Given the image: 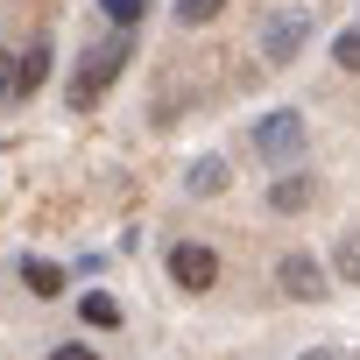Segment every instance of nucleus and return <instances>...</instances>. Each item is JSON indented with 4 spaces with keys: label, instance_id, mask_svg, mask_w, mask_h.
<instances>
[{
    "label": "nucleus",
    "instance_id": "obj_1",
    "mask_svg": "<svg viewBox=\"0 0 360 360\" xmlns=\"http://www.w3.org/2000/svg\"><path fill=\"white\" fill-rule=\"evenodd\" d=\"M304 148H311V120L297 106H276L269 120H255V155L262 162H297Z\"/></svg>",
    "mask_w": 360,
    "mask_h": 360
},
{
    "label": "nucleus",
    "instance_id": "obj_2",
    "mask_svg": "<svg viewBox=\"0 0 360 360\" xmlns=\"http://www.w3.org/2000/svg\"><path fill=\"white\" fill-rule=\"evenodd\" d=\"M304 43H311V8H276L262 22V64H297Z\"/></svg>",
    "mask_w": 360,
    "mask_h": 360
},
{
    "label": "nucleus",
    "instance_id": "obj_3",
    "mask_svg": "<svg viewBox=\"0 0 360 360\" xmlns=\"http://www.w3.org/2000/svg\"><path fill=\"white\" fill-rule=\"evenodd\" d=\"M120 64H127V36H113L106 50H92V57H85V78L71 85V106H92V99L113 85V71H120Z\"/></svg>",
    "mask_w": 360,
    "mask_h": 360
},
{
    "label": "nucleus",
    "instance_id": "obj_4",
    "mask_svg": "<svg viewBox=\"0 0 360 360\" xmlns=\"http://www.w3.org/2000/svg\"><path fill=\"white\" fill-rule=\"evenodd\" d=\"M276 283H283V297H297V304H325V269H318L304 248H290V255L276 262Z\"/></svg>",
    "mask_w": 360,
    "mask_h": 360
},
{
    "label": "nucleus",
    "instance_id": "obj_5",
    "mask_svg": "<svg viewBox=\"0 0 360 360\" xmlns=\"http://www.w3.org/2000/svg\"><path fill=\"white\" fill-rule=\"evenodd\" d=\"M169 276H176V290H212L219 283V255L184 240V248H169Z\"/></svg>",
    "mask_w": 360,
    "mask_h": 360
},
{
    "label": "nucleus",
    "instance_id": "obj_6",
    "mask_svg": "<svg viewBox=\"0 0 360 360\" xmlns=\"http://www.w3.org/2000/svg\"><path fill=\"white\" fill-rule=\"evenodd\" d=\"M311 198H318V176H311V169H297V162L269 184V212H283V219H290V212H304Z\"/></svg>",
    "mask_w": 360,
    "mask_h": 360
},
{
    "label": "nucleus",
    "instance_id": "obj_7",
    "mask_svg": "<svg viewBox=\"0 0 360 360\" xmlns=\"http://www.w3.org/2000/svg\"><path fill=\"white\" fill-rule=\"evenodd\" d=\"M184 191H191V198L226 191V155H198V162H191V176H184Z\"/></svg>",
    "mask_w": 360,
    "mask_h": 360
},
{
    "label": "nucleus",
    "instance_id": "obj_8",
    "mask_svg": "<svg viewBox=\"0 0 360 360\" xmlns=\"http://www.w3.org/2000/svg\"><path fill=\"white\" fill-rule=\"evenodd\" d=\"M22 283H29L36 297H57V290H64V269L43 262V255H29V262H22Z\"/></svg>",
    "mask_w": 360,
    "mask_h": 360
},
{
    "label": "nucleus",
    "instance_id": "obj_9",
    "mask_svg": "<svg viewBox=\"0 0 360 360\" xmlns=\"http://www.w3.org/2000/svg\"><path fill=\"white\" fill-rule=\"evenodd\" d=\"M15 78H22V92H36V85L50 78V43H36L29 57H15Z\"/></svg>",
    "mask_w": 360,
    "mask_h": 360
},
{
    "label": "nucleus",
    "instance_id": "obj_10",
    "mask_svg": "<svg viewBox=\"0 0 360 360\" xmlns=\"http://www.w3.org/2000/svg\"><path fill=\"white\" fill-rule=\"evenodd\" d=\"M78 311H85V325H99V332H106V325H120V304H113L106 290H92V297H85Z\"/></svg>",
    "mask_w": 360,
    "mask_h": 360
},
{
    "label": "nucleus",
    "instance_id": "obj_11",
    "mask_svg": "<svg viewBox=\"0 0 360 360\" xmlns=\"http://www.w3.org/2000/svg\"><path fill=\"white\" fill-rule=\"evenodd\" d=\"M219 8H226V0H176V22H184V29H205Z\"/></svg>",
    "mask_w": 360,
    "mask_h": 360
},
{
    "label": "nucleus",
    "instance_id": "obj_12",
    "mask_svg": "<svg viewBox=\"0 0 360 360\" xmlns=\"http://www.w3.org/2000/svg\"><path fill=\"white\" fill-rule=\"evenodd\" d=\"M141 8H148V0H99V15H106L113 29H134V22H141Z\"/></svg>",
    "mask_w": 360,
    "mask_h": 360
},
{
    "label": "nucleus",
    "instance_id": "obj_13",
    "mask_svg": "<svg viewBox=\"0 0 360 360\" xmlns=\"http://www.w3.org/2000/svg\"><path fill=\"white\" fill-rule=\"evenodd\" d=\"M332 64H339V71H360V29H346V36L332 43Z\"/></svg>",
    "mask_w": 360,
    "mask_h": 360
},
{
    "label": "nucleus",
    "instance_id": "obj_14",
    "mask_svg": "<svg viewBox=\"0 0 360 360\" xmlns=\"http://www.w3.org/2000/svg\"><path fill=\"white\" fill-rule=\"evenodd\" d=\"M339 276H346V283H360V233H346V240H339Z\"/></svg>",
    "mask_w": 360,
    "mask_h": 360
},
{
    "label": "nucleus",
    "instance_id": "obj_15",
    "mask_svg": "<svg viewBox=\"0 0 360 360\" xmlns=\"http://www.w3.org/2000/svg\"><path fill=\"white\" fill-rule=\"evenodd\" d=\"M8 99H22V78H15V57L0 50V106H8Z\"/></svg>",
    "mask_w": 360,
    "mask_h": 360
},
{
    "label": "nucleus",
    "instance_id": "obj_16",
    "mask_svg": "<svg viewBox=\"0 0 360 360\" xmlns=\"http://www.w3.org/2000/svg\"><path fill=\"white\" fill-rule=\"evenodd\" d=\"M50 360H99V353H92V346H57Z\"/></svg>",
    "mask_w": 360,
    "mask_h": 360
},
{
    "label": "nucleus",
    "instance_id": "obj_17",
    "mask_svg": "<svg viewBox=\"0 0 360 360\" xmlns=\"http://www.w3.org/2000/svg\"><path fill=\"white\" fill-rule=\"evenodd\" d=\"M304 360H339V353H332V346H311V353H304Z\"/></svg>",
    "mask_w": 360,
    "mask_h": 360
}]
</instances>
